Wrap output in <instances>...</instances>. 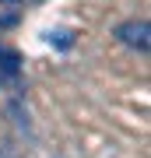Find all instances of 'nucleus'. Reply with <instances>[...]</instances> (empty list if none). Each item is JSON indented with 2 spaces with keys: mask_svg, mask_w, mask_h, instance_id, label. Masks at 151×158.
Returning a JSON list of instances; mask_svg holds the SVG:
<instances>
[{
  "mask_svg": "<svg viewBox=\"0 0 151 158\" xmlns=\"http://www.w3.org/2000/svg\"><path fill=\"white\" fill-rule=\"evenodd\" d=\"M116 35H120V42L134 46V49H141V53L148 49V21H123L116 28Z\"/></svg>",
  "mask_w": 151,
  "mask_h": 158,
  "instance_id": "obj_1",
  "label": "nucleus"
},
{
  "mask_svg": "<svg viewBox=\"0 0 151 158\" xmlns=\"http://www.w3.org/2000/svg\"><path fill=\"white\" fill-rule=\"evenodd\" d=\"M21 74V60L11 49H0V81H14Z\"/></svg>",
  "mask_w": 151,
  "mask_h": 158,
  "instance_id": "obj_2",
  "label": "nucleus"
}]
</instances>
